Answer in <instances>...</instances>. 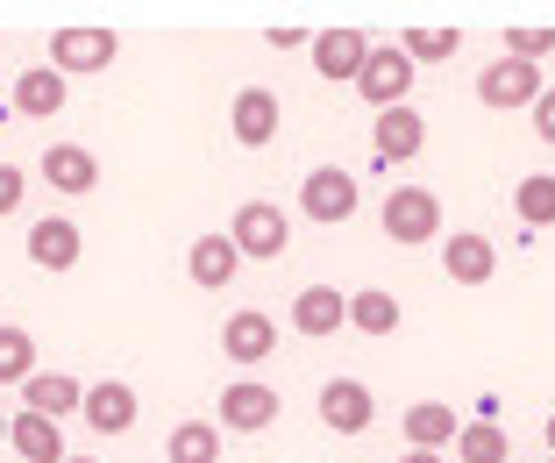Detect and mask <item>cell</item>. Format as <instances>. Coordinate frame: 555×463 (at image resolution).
<instances>
[{
    "label": "cell",
    "mask_w": 555,
    "mask_h": 463,
    "mask_svg": "<svg viewBox=\"0 0 555 463\" xmlns=\"http://www.w3.org/2000/svg\"><path fill=\"white\" fill-rule=\"evenodd\" d=\"M229 243L243 249V257H257V265H278V257L293 249V221H285L278 200H243L235 221H229Z\"/></svg>",
    "instance_id": "obj_1"
},
{
    "label": "cell",
    "mask_w": 555,
    "mask_h": 463,
    "mask_svg": "<svg viewBox=\"0 0 555 463\" xmlns=\"http://www.w3.org/2000/svg\"><path fill=\"white\" fill-rule=\"evenodd\" d=\"M548 93V79H541V65H527V57H491L485 72H477V100L485 107H499V115H513V107H534V100Z\"/></svg>",
    "instance_id": "obj_2"
},
{
    "label": "cell",
    "mask_w": 555,
    "mask_h": 463,
    "mask_svg": "<svg viewBox=\"0 0 555 463\" xmlns=\"http://www.w3.org/2000/svg\"><path fill=\"white\" fill-rule=\"evenodd\" d=\"M385 243H435L441 235V200L427 193V185H392V193H385Z\"/></svg>",
    "instance_id": "obj_3"
},
{
    "label": "cell",
    "mask_w": 555,
    "mask_h": 463,
    "mask_svg": "<svg viewBox=\"0 0 555 463\" xmlns=\"http://www.w3.org/2000/svg\"><path fill=\"white\" fill-rule=\"evenodd\" d=\"M299 207H307L321 229H343V221H357L363 185L349 179L343 165H313V171H307V185H299Z\"/></svg>",
    "instance_id": "obj_4"
},
{
    "label": "cell",
    "mask_w": 555,
    "mask_h": 463,
    "mask_svg": "<svg viewBox=\"0 0 555 463\" xmlns=\"http://www.w3.org/2000/svg\"><path fill=\"white\" fill-rule=\"evenodd\" d=\"M413 79H421V72H413V57H406V50H399V43H371V65H363L357 93L371 100L377 115H385V107H406Z\"/></svg>",
    "instance_id": "obj_5"
},
{
    "label": "cell",
    "mask_w": 555,
    "mask_h": 463,
    "mask_svg": "<svg viewBox=\"0 0 555 463\" xmlns=\"http://www.w3.org/2000/svg\"><path fill=\"white\" fill-rule=\"evenodd\" d=\"M121 57V36L115 29H79V22H72V29H57L50 36V72H107Z\"/></svg>",
    "instance_id": "obj_6"
},
{
    "label": "cell",
    "mask_w": 555,
    "mask_h": 463,
    "mask_svg": "<svg viewBox=\"0 0 555 463\" xmlns=\"http://www.w3.org/2000/svg\"><path fill=\"white\" fill-rule=\"evenodd\" d=\"M363 65H371V36L363 29H321L313 36V72L327 86H357Z\"/></svg>",
    "instance_id": "obj_7"
},
{
    "label": "cell",
    "mask_w": 555,
    "mask_h": 463,
    "mask_svg": "<svg viewBox=\"0 0 555 463\" xmlns=\"http://www.w3.org/2000/svg\"><path fill=\"white\" fill-rule=\"evenodd\" d=\"M79 414H86V428H93V435H129L135 414H143V399H135L129 378H100V385H86Z\"/></svg>",
    "instance_id": "obj_8"
},
{
    "label": "cell",
    "mask_w": 555,
    "mask_h": 463,
    "mask_svg": "<svg viewBox=\"0 0 555 463\" xmlns=\"http://www.w3.org/2000/svg\"><path fill=\"white\" fill-rule=\"evenodd\" d=\"M371 150H377V165H413V157L427 150L421 107H385V115H377V129H371Z\"/></svg>",
    "instance_id": "obj_9"
},
{
    "label": "cell",
    "mask_w": 555,
    "mask_h": 463,
    "mask_svg": "<svg viewBox=\"0 0 555 463\" xmlns=\"http://www.w3.org/2000/svg\"><path fill=\"white\" fill-rule=\"evenodd\" d=\"M221 357H229V364H263V357H278V321L257 314V307L229 314L221 321Z\"/></svg>",
    "instance_id": "obj_10"
},
{
    "label": "cell",
    "mask_w": 555,
    "mask_h": 463,
    "mask_svg": "<svg viewBox=\"0 0 555 463\" xmlns=\"http://www.w3.org/2000/svg\"><path fill=\"white\" fill-rule=\"evenodd\" d=\"M271 421H278V393H271V385L235 378L229 393H221V428H229V435H263Z\"/></svg>",
    "instance_id": "obj_11"
},
{
    "label": "cell",
    "mask_w": 555,
    "mask_h": 463,
    "mask_svg": "<svg viewBox=\"0 0 555 463\" xmlns=\"http://www.w3.org/2000/svg\"><path fill=\"white\" fill-rule=\"evenodd\" d=\"M229 129H235L243 150H271L278 143V93H271V86H243V93H235Z\"/></svg>",
    "instance_id": "obj_12"
},
{
    "label": "cell",
    "mask_w": 555,
    "mask_h": 463,
    "mask_svg": "<svg viewBox=\"0 0 555 463\" xmlns=\"http://www.w3.org/2000/svg\"><path fill=\"white\" fill-rule=\"evenodd\" d=\"M86 257V235H79V221H65V215H43L29 229V265L36 271H72Z\"/></svg>",
    "instance_id": "obj_13"
},
{
    "label": "cell",
    "mask_w": 555,
    "mask_h": 463,
    "mask_svg": "<svg viewBox=\"0 0 555 463\" xmlns=\"http://www.w3.org/2000/svg\"><path fill=\"white\" fill-rule=\"evenodd\" d=\"M441 271H449V285H491V271H499V243L477 229L449 235L441 243Z\"/></svg>",
    "instance_id": "obj_14"
},
{
    "label": "cell",
    "mask_w": 555,
    "mask_h": 463,
    "mask_svg": "<svg viewBox=\"0 0 555 463\" xmlns=\"http://www.w3.org/2000/svg\"><path fill=\"white\" fill-rule=\"evenodd\" d=\"M371 414H377V399H371V385H363V378H327L321 385V421L335 435H363V428H371Z\"/></svg>",
    "instance_id": "obj_15"
},
{
    "label": "cell",
    "mask_w": 555,
    "mask_h": 463,
    "mask_svg": "<svg viewBox=\"0 0 555 463\" xmlns=\"http://www.w3.org/2000/svg\"><path fill=\"white\" fill-rule=\"evenodd\" d=\"M86 407V385L72 378V371H36L29 385H22V414H43L65 428V414H79Z\"/></svg>",
    "instance_id": "obj_16"
},
{
    "label": "cell",
    "mask_w": 555,
    "mask_h": 463,
    "mask_svg": "<svg viewBox=\"0 0 555 463\" xmlns=\"http://www.w3.org/2000/svg\"><path fill=\"white\" fill-rule=\"evenodd\" d=\"M65 93H72L65 72L36 65V72H22V79H15V100H8V115H22V121H50V115H65Z\"/></svg>",
    "instance_id": "obj_17"
},
{
    "label": "cell",
    "mask_w": 555,
    "mask_h": 463,
    "mask_svg": "<svg viewBox=\"0 0 555 463\" xmlns=\"http://www.w3.org/2000/svg\"><path fill=\"white\" fill-rule=\"evenodd\" d=\"M185 271H193L199 293H229L235 271H243V249H235L229 235H199V243L185 249Z\"/></svg>",
    "instance_id": "obj_18"
},
{
    "label": "cell",
    "mask_w": 555,
    "mask_h": 463,
    "mask_svg": "<svg viewBox=\"0 0 555 463\" xmlns=\"http://www.w3.org/2000/svg\"><path fill=\"white\" fill-rule=\"evenodd\" d=\"M349 329V293H335V285H307V293L293 299V335H335Z\"/></svg>",
    "instance_id": "obj_19"
},
{
    "label": "cell",
    "mask_w": 555,
    "mask_h": 463,
    "mask_svg": "<svg viewBox=\"0 0 555 463\" xmlns=\"http://www.w3.org/2000/svg\"><path fill=\"white\" fill-rule=\"evenodd\" d=\"M399 421H406V449H435V456H449V442L463 435V421L449 414L441 399H413Z\"/></svg>",
    "instance_id": "obj_20"
},
{
    "label": "cell",
    "mask_w": 555,
    "mask_h": 463,
    "mask_svg": "<svg viewBox=\"0 0 555 463\" xmlns=\"http://www.w3.org/2000/svg\"><path fill=\"white\" fill-rule=\"evenodd\" d=\"M8 449H15L22 463H65L72 449H65V428L57 421H43V414H15L8 421Z\"/></svg>",
    "instance_id": "obj_21"
},
{
    "label": "cell",
    "mask_w": 555,
    "mask_h": 463,
    "mask_svg": "<svg viewBox=\"0 0 555 463\" xmlns=\"http://www.w3.org/2000/svg\"><path fill=\"white\" fill-rule=\"evenodd\" d=\"M43 179L57 185V193H93L100 185V157L86 143H50L43 150Z\"/></svg>",
    "instance_id": "obj_22"
},
{
    "label": "cell",
    "mask_w": 555,
    "mask_h": 463,
    "mask_svg": "<svg viewBox=\"0 0 555 463\" xmlns=\"http://www.w3.org/2000/svg\"><path fill=\"white\" fill-rule=\"evenodd\" d=\"M164 456L171 463H221V421H179Z\"/></svg>",
    "instance_id": "obj_23"
},
{
    "label": "cell",
    "mask_w": 555,
    "mask_h": 463,
    "mask_svg": "<svg viewBox=\"0 0 555 463\" xmlns=\"http://www.w3.org/2000/svg\"><path fill=\"white\" fill-rule=\"evenodd\" d=\"M399 299L392 293H377V285H363V293H349V329L357 335H392L399 329Z\"/></svg>",
    "instance_id": "obj_24"
},
{
    "label": "cell",
    "mask_w": 555,
    "mask_h": 463,
    "mask_svg": "<svg viewBox=\"0 0 555 463\" xmlns=\"http://www.w3.org/2000/svg\"><path fill=\"white\" fill-rule=\"evenodd\" d=\"M513 215H520V229H548L555 221V171H527L513 185Z\"/></svg>",
    "instance_id": "obj_25"
},
{
    "label": "cell",
    "mask_w": 555,
    "mask_h": 463,
    "mask_svg": "<svg viewBox=\"0 0 555 463\" xmlns=\"http://www.w3.org/2000/svg\"><path fill=\"white\" fill-rule=\"evenodd\" d=\"M36 378V335L22 321H0V385H29Z\"/></svg>",
    "instance_id": "obj_26"
},
{
    "label": "cell",
    "mask_w": 555,
    "mask_h": 463,
    "mask_svg": "<svg viewBox=\"0 0 555 463\" xmlns=\"http://www.w3.org/2000/svg\"><path fill=\"white\" fill-rule=\"evenodd\" d=\"M506 456H513V442H506V428H499V421H463L456 463H506Z\"/></svg>",
    "instance_id": "obj_27"
},
{
    "label": "cell",
    "mask_w": 555,
    "mask_h": 463,
    "mask_svg": "<svg viewBox=\"0 0 555 463\" xmlns=\"http://www.w3.org/2000/svg\"><path fill=\"white\" fill-rule=\"evenodd\" d=\"M399 50H406L413 65H449V57L463 50V29H406Z\"/></svg>",
    "instance_id": "obj_28"
},
{
    "label": "cell",
    "mask_w": 555,
    "mask_h": 463,
    "mask_svg": "<svg viewBox=\"0 0 555 463\" xmlns=\"http://www.w3.org/2000/svg\"><path fill=\"white\" fill-rule=\"evenodd\" d=\"M555 50V29H506V57H527V65H541Z\"/></svg>",
    "instance_id": "obj_29"
},
{
    "label": "cell",
    "mask_w": 555,
    "mask_h": 463,
    "mask_svg": "<svg viewBox=\"0 0 555 463\" xmlns=\"http://www.w3.org/2000/svg\"><path fill=\"white\" fill-rule=\"evenodd\" d=\"M22 193H29V179H22V165H0V221L22 207Z\"/></svg>",
    "instance_id": "obj_30"
},
{
    "label": "cell",
    "mask_w": 555,
    "mask_h": 463,
    "mask_svg": "<svg viewBox=\"0 0 555 463\" xmlns=\"http://www.w3.org/2000/svg\"><path fill=\"white\" fill-rule=\"evenodd\" d=\"M527 115H534V136H541V143H555V86L534 100V107H527Z\"/></svg>",
    "instance_id": "obj_31"
},
{
    "label": "cell",
    "mask_w": 555,
    "mask_h": 463,
    "mask_svg": "<svg viewBox=\"0 0 555 463\" xmlns=\"http://www.w3.org/2000/svg\"><path fill=\"white\" fill-rule=\"evenodd\" d=\"M263 43H271V50H313V36L307 29H271Z\"/></svg>",
    "instance_id": "obj_32"
},
{
    "label": "cell",
    "mask_w": 555,
    "mask_h": 463,
    "mask_svg": "<svg viewBox=\"0 0 555 463\" xmlns=\"http://www.w3.org/2000/svg\"><path fill=\"white\" fill-rule=\"evenodd\" d=\"M399 463H449V456H435V449H406Z\"/></svg>",
    "instance_id": "obj_33"
},
{
    "label": "cell",
    "mask_w": 555,
    "mask_h": 463,
    "mask_svg": "<svg viewBox=\"0 0 555 463\" xmlns=\"http://www.w3.org/2000/svg\"><path fill=\"white\" fill-rule=\"evenodd\" d=\"M541 435H548V456H555V414H548V421H541Z\"/></svg>",
    "instance_id": "obj_34"
},
{
    "label": "cell",
    "mask_w": 555,
    "mask_h": 463,
    "mask_svg": "<svg viewBox=\"0 0 555 463\" xmlns=\"http://www.w3.org/2000/svg\"><path fill=\"white\" fill-rule=\"evenodd\" d=\"M0 442H8V414H0Z\"/></svg>",
    "instance_id": "obj_35"
},
{
    "label": "cell",
    "mask_w": 555,
    "mask_h": 463,
    "mask_svg": "<svg viewBox=\"0 0 555 463\" xmlns=\"http://www.w3.org/2000/svg\"><path fill=\"white\" fill-rule=\"evenodd\" d=\"M65 463H93V456H65Z\"/></svg>",
    "instance_id": "obj_36"
},
{
    "label": "cell",
    "mask_w": 555,
    "mask_h": 463,
    "mask_svg": "<svg viewBox=\"0 0 555 463\" xmlns=\"http://www.w3.org/2000/svg\"><path fill=\"white\" fill-rule=\"evenodd\" d=\"M548 463H555V456H548Z\"/></svg>",
    "instance_id": "obj_37"
}]
</instances>
